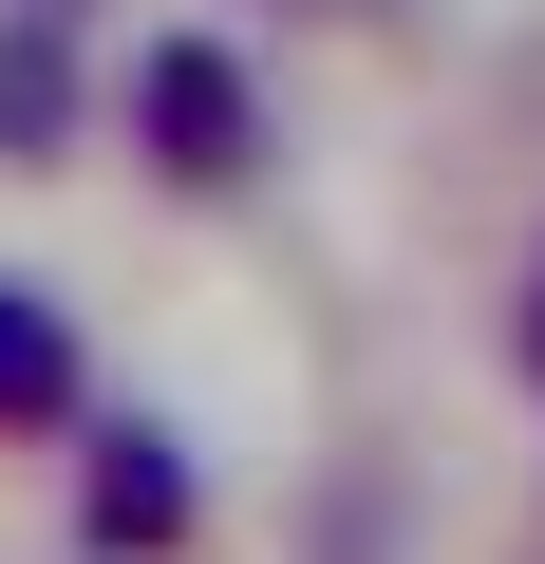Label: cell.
I'll list each match as a JSON object with an SVG mask.
<instances>
[{"label":"cell","instance_id":"2","mask_svg":"<svg viewBox=\"0 0 545 564\" xmlns=\"http://www.w3.org/2000/svg\"><path fill=\"white\" fill-rule=\"evenodd\" d=\"M207 527V489H188V433H151V414H95V452H76V545L95 564H170Z\"/></svg>","mask_w":545,"mask_h":564},{"label":"cell","instance_id":"1","mask_svg":"<svg viewBox=\"0 0 545 564\" xmlns=\"http://www.w3.org/2000/svg\"><path fill=\"white\" fill-rule=\"evenodd\" d=\"M132 151H151L188 207H226V188L263 170V76H244L226 39H132Z\"/></svg>","mask_w":545,"mask_h":564},{"label":"cell","instance_id":"3","mask_svg":"<svg viewBox=\"0 0 545 564\" xmlns=\"http://www.w3.org/2000/svg\"><path fill=\"white\" fill-rule=\"evenodd\" d=\"M76 132H95L76 20H57V0H0V170H76Z\"/></svg>","mask_w":545,"mask_h":564},{"label":"cell","instance_id":"6","mask_svg":"<svg viewBox=\"0 0 545 564\" xmlns=\"http://www.w3.org/2000/svg\"><path fill=\"white\" fill-rule=\"evenodd\" d=\"M302 20H395V0H302Z\"/></svg>","mask_w":545,"mask_h":564},{"label":"cell","instance_id":"5","mask_svg":"<svg viewBox=\"0 0 545 564\" xmlns=\"http://www.w3.org/2000/svg\"><path fill=\"white\" fill-rule=\"evenodd\" d=\"M508 339H526V377H545V263H526V321H508Z\"/></svg>","mask_w":545,"mask_h":564},{"label":"cell","instance_id":"4","mask_svg":"<svg viewBox=\"0 0 545 564\" xmlns=\"http://www.w3.org/2000/svg\"><path fill=\"white\" fill-rule=\"evenodd\" d=\"M76 395H95V358L57 321V282H0V433H76Z\"/></svg>","mask_w":545,"mask_h":564}]
</instances>
